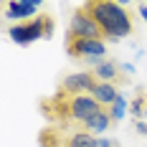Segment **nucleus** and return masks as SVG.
Listing matches in <instances>:
<instances>
[{
	"instance_id": "nucleus-1",
	"label": "nucleus",
	"mask_w": 147,
	"mask_h": 147,
	"mask_svg": "<svg viewBox=\"0 0 147 147\" xmlns=\"http://www.w3.org/2000/svg\"><path fill=\"white\" fill-rule=\"evenodd\" d=\"M84 5L96 20V26L102 28V36L107 41H119L132 33V15L127 13L124 5L112 0H89Z\"/></svg>"
},
{
	"instance_id": "nucleus-2",
	"label": "nucleus",
	"mask_w": 147,
	"mask_h": 147,
	"mask_svg": "<svg viewBox=\"0 0 147 147\" xmlns=\"http://www.w3.org/2000/svg\"><path fill=\"white\" fill-rule=\"evenodd\" d=\"M8 36L18 46H30L38 38H51L53 36V18L51 15H38V18L26 20V23H13L8 28Z\"/></svg>"
},
{
	"instance_id": "nucleus-3",
	"label": "nucleus",
	"mask_w": 147,
	"mask_h": 147,
	"mask_svg": "<svg viewBox=\"0 0 147 147\" xmlns=\"http://www.w3.org/2000/svg\"><path fill=\"white\" fill-rule=\"evenodd\" d=\"M66 38H96L102 41V28L96 26V20L91 18V13L86 10V5H81L79 10H74L69 28H66Z\"/></svg>"
},
{
	"instance_id": "nucleus-4",
	"label": "nucleus",
	"mask_w": 147,
	"mask_h": 147,
	"mask_svg": "<svg viewBox=\"0 0 147 147\" xmlns=\"http://www.w3.org/2000/svg\"><path fill=\"white\" fill-rule=\"evenodd\" d=\"M66 53L71 59L94 61V66H96L107 53V46L104 41H96V38H66Z\"/></svg>"
},
{
	"instance_id": "nucleus-5",
	"label": "nucleus",
	"mask_w": 147,
	"mask_h": 147,
	"mask_svg": "<svg viewBox=\"0 0 147 147\" xmlns=\"http://www.w3.org/2000/svg\"><path fill=\"white\" fill-rule=\"evenodd\" d=\"M96 84L99 81H96L94 71H79V74H71V76L63 79L61 91H66L69 96H81V94H91Z\"/></svg>"
},
{
	"instance_id": "nucleus-6",
	"label": "nucleus",
	"mask_w": 147,
	"mask_h": 147,
	"mask_svg": "<svg viewBox=\"0 0 147 147\" xmlns=\"http://www.w3.org/2000/svg\"><path fill=\"white\" fill-rule=\"evenodd\" d=\"M38 8H41V0H8L3 5L5 18L18 20V23H26V18L33 20V15L38 13Z\"/></svg>"
},
{
	"instance_id": "nucleus-7",
	"label": "nucleus",
	"mask_w": 147,
	"mask_h": 147,
	"mask_svg": "<svg viewBox=\"0 0 147 147\" xmlns=\"http://www.w3.org/2000/svg\"><path fill=\"white\" fill-rule=\"evenodd\" d=\"M119 71H122L119 63H114V61H109V59H102L94 66V76H96V81H102V84H114Z\"/></svg>"
},
{
	"instance_id": "nucleus-8",
	"label": "nucleus",
	"mask_w": 147,
	"mask_h": 147,
	"mask_svg": "<svg viewBox=\"0 0 147 147\" xmlns=\"http://www.w3.org/2000/svg\"><path fill=\"white\" fill-rule=\"evenodd\" d=\"M109 127H112V117H109V112H107V109H104V112H99L96 117H91L89 122H84V124H81V129H86V132L94 134V137L104 134Z\"/></svg>"
},
{
	"instance_id": "nucleus-9",
	"label": "nucleus",
	"mask_w": 147,
	"mask_h": 147,
	"mask_svg": "<svg viewBox=\"0 0 147 147\" xmlns=\"http://www.w3.org/2000/svg\"><path fill=\"white\" fill-rule=\"evenodd\" d=\"M91 96H94L96 102L102 104L104 109H109V107H112V104H114V102L119 99V94H117V89H114V84H102V81H99V84L94 86Z\"/></svg>"
},
{
	"instance_id": "nucleus-10",
	"label": "nucleus",
	"mask_w": 147,
	"mask_h": 147,
	"mask_svg": "<svg viewBox=\"0 0 147 147\" xmlns=\"http://www.w3.org/2000/svg\"><path fill=\"white\" fill-rule=\"evenodd\" d=\"M63 147H96V137L89 134L86 129H79L76 134H71V137L66 140Z\"/></svg>"
},
{
	"instance_id": "nucleus-11",
	"label": "nucleus",
	"mask_w": 147,
	"mask_h": 147,
	"mask_svg": "<svg viewBox=\"0 0 147 147\" xmlns=\"http://www.w3.org/2000/svg\"><path fill=\"white\" fill-rule=\"evenodd\" d=\"M38 142H41V147H63L66 145L61 140L59 129H53V127H48V129H43V132L38 134Z\"/></svg>"
},
{
	"instance_id": "nucleus-12",
	"label": "nucleus",
	"mask_w": 147,
	"mask_h": 147,
	"mask_svg": "<svg viewBox=\"0 0 147 147\" xmlns=\"http://www.w3.org/2000/svg\"><path fill=\"white\" fill-rule=\"evenodd\" d=\"M107 112H109L112 122H122V119L127 117V112H129V102H127V99H124V96L119 94V99H117L114 104H112V107H109Z\"/></svg>"
},
{
	"instance_id": "nucleus-13",
	"label": "nucleus",
	"mask_w": 147,
	"mask_h": 147,
	"mask_svg": "<svg viewBox=\"0 0 147 147\" xmlns=\"http://www.w3.org/2000/svg\"><path fill=\"white\" fill-rule=\"evenodd\" d=\"M129 112H132L137 119H145V114H147V99H145V91H140V94L132 99V104H129Z\"/></svg>"
},
{
	"instance_id": "nucleus-14",
	"label": "nucleus",
	"mask_w": 147,
	"mask_h": 147,
	"mask_svg": "<svg viewBox=\"0 0 147 147\" xmlns=\"http://www.w3.org/2000/svg\"><path fill=\"white\" fill-rule=\"evenodd\" d=\"M96 147H119V145L112 137H96Z\"/></svg>"
},
{
	"instance_id": "nucleus-15",
	"label": "nucleus",
	"mask_w": 147,
	"mask_h": 147,
	"mask_svg": "<svg viewBox=\"0 0 147 147\" xmlns=\"http://www.w3.org/2000/svg\"><path fill=\"white\" fill-rule=\"evenodd\" d=\"M134 129H137L140 134H147V122L145 119H137V122H134Z\"/></svg>"
},
{
	"instance_id": "nucleus-16",
	"label": "nucleus",
	"mask_w": 147,
	"mask_h": 147,
	"mask_svg": "<svg viewBox=\"0 0 147 147\" xmlns=\"http://www.w3.org/2000/svg\"><path fill=\"white\" fill-rule=\"evenodd\" d=\"M119 69H122L124 74H129V76L134 74V66H132V63H119Z\"/></svg>"
},
{
	"instance_id": "nucleus-17",
	"label": "nucleus",
	"mask_w": 147,
	"mask_h": 147,
	"mask_svg": "<svg viewBox=\"0 0 147 147\" xmlns=\"http://www.w3.org/2000/svg\"><path fill=\"white\" fill-rule=\"evenodd\" d=\"M140 15H142V20H145V26H147V3L140 5Z\"/></svg>"
}]
</instances>
